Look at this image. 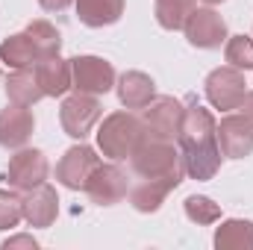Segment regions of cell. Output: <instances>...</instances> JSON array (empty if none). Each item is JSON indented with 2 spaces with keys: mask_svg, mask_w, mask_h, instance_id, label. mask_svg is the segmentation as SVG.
Returning a JSON list of instances; mask_svg holds the SVG:
<instances>
[{
  "mask_svg": "<svg viewBox=\"0 0 253 250\" xmlns=\"http://www.w3.org/2000/svg\"><path fill=\"white\" fill-rule=\"evenodd\" d=\"M24 221V197L0 188V230H12Z\"/></svg>",
  "mask_w": 253,
  "mask_h": 250,
  "instance_id": "26",
  "label": "cell"
},
{
  "mask_svg": "<svg viewBox=\"0 0 253 250\" xmlns=\"http://www.w3.org/2000/svg\"><path fill=\"white\" fill-rule=\"evenodd\" d=\"M47 174H50V165H47V156L42 150H36V147H18V153L9 159L6 183L15 191H30V188L47 183Z\"/></svg>",
  "mask_w": 253,
  "mask_h": 250,
  "instance_id": "7",
  "label": "cell"
},
{
  "mask_svg": "<svg viewBox=\"0 0 253 250\" xmlns=\"http://www.w3.org/2000/svg\"><path fill=\"white\" fill-rule=\"evenodd\" d=\"M156 97V83L144 71H124L118 80V100L126 109H144Z\"/></svg>",
  "mask_w": 253,
  "mask_h": 250,
  "instance_id": "16",
  "label": "cell"
},
{
  "mask_svg": "<svg viewBox=\"0 0 253 250\" xmlns=\"http://www.w3.org/2000/svg\"><path fill=\"white\" fill-rule=\"evenodd\" d=\"M183 33L191 47L200 50H215L227 42V21L212 9V6H194L191 15L183 24Z\"/></svg>",
  "mask_w": 253,
  "mask_h": 250,
  "instance_id": "6",
  "label": "cell"
},
{
  "mask_svg": "<svg viewBox=\"0 0 253 250\" xmlns=\"http://www.w3.org/2000/svg\"><path fill=\"white\" fill-rule=\"evenodd\" d=\"M97 165H100L97 150L80 141V144L68 147L62 153V159L56 165V180L71 191H85V183H88V177L94 174Z\"/></svg>",
  "mask_w": 253,
  "mask_h": 250,
  "instance_id": "10",
  "label": "cell"
},
{
  "mask_svg": "<svg viewBox=\"0 0 253 250\" xmlns=\"http://www.w3.org/2000/svg\"><path fill=\"white\" fill-rule=\"evenodd\" d=\"M36 129V118L30 112V106L21 103H9L6 109H0V147L6 150H18L30 141Z\"/></svg>",
  "mask_w": 253,
  "mask_h": 250,
  "instance_id": "13",
  "label": "cell"
},
{
  "mask_svg": "<svg viewBox=\"0 0 253 250\" xmlns=\"http://www.w3.org/2000/svg\"><path fill=\"white\" fill-rule=\"evenodd\" d=\"M71 3H74V0H39V6H42L44 12H65Z\"/></svg>",
  "mask_w": 253,
  "mask_h": 250,
  "instance_id": "28",
  "label": "cell"
},
{
  "mask_svg": "<svg viewBox=\"0 0 253 250\" xmlns=\"http://www.w3.org/2000/svg\"><path fill=\"white\" fill-rule=\"evenodd\" d=\"M177 186V180H141L135 188H129V203L135 212H156Z\"/></svg>",
  "mask_w": 253,
  "mask_h": 250,
  "instance_id": "18",
  "label": "cell"
},
{
  "mask_svg": "<svg viewBox=\"0 0 253 250\" xmlns=\"http://www.w3.org/2000/svg\"><path fill=\"white\" fill-rule=\"evenodd\" d=\"M59 215V197H56V188L42 183V186L24 191V221L30 227H39V230H47Z\"/></svg>",
  "mask_w": 253,
  "mask_h": 250,
  "instance_id": "14",
  "label": "cell"
},
{
  "mask_svg": "<svg viewBox=\"0 0 253 250\" xmlns=\"http://www.w3.org/2000/svg\"><path fill=\"white\" fill-rule=\"evenodd\" d=\"M218 147L227 159H245L253 153V124L245 115H224L218 124Z\"/></svg>",
  "mask_w": 253,
  "mask_h": 250,
  "instance_id": "12",
  "label": "cell"
},
{
  "mask_svg": "<svg viewBox=\"0 0 253 250\" xmlns=\"http://www.w3.org/2000/svg\"><path fill=\"white\" fill-rule=\"evenodd\" d=\"M194 0H156V21L162 30H183Z\"/></svg>",
  "mask_w": 253,
  "mask_h": 250,
  "instance_id": "23",
  "label": "cell"
},
{
  "mask_svg": "<svg viewBox=\"0 0 253 250\" xmlns=\"http://www.w3.org/2000/svg\"><path fill=\"white\" fill-rule=\"evenodd\" d=\"M129 168L141 180H177L183 183V153L174 147V141L165 138H144L135 153L129 156Z\"/></svg>",
  "mask_w": 253,
  "mask_h": 250,
  "instance_id": "2",
  "label": "cell"
},
{
  "mask_svg": "<svg viewBox=\"0 0 253 250\" xmlns=\"http://www.w3.org/2000/svg\"><path fill=\"white\" fill-rule=\"evenodd\" d=\"M224 59L239 71H253V39L251 36H227Z\"/></svg>",
  "mask_w": 253,
  "mask_h": 250,
  "instance_id": "24",
  "label": "cell"
},
{
  "mask_svg": "<svg viewBox=\"0 0 253 250\" xmlns=\"http://www.w3.org/2000/svg\"><path fill=\"white\" fill-rule=\"evenodd\" d=\"M126 191H129L126 171L118 168L115 162H106V165L100 162L94 168V174L88 177V183H85V194L97 206H115V203H121L126 197Z\"/></svg>",
  "mask_w": 253,
  "mask_h": 250,
  "instance_id": "11",
  "label": "cell"
},
{
  "mask_svg": "<svg viewBox=\"0 0 253 250\" xmlns=\"http://www.w3.org/2000/svg\"><path fill=\"white\" fill-rule=\"evenodd\" d=\"M3 250H15V248H27V250H36L39 248V242L33 239V236H12V239H6L3 245H0Z\"/></svg>",
  "mask_w": 253,
  "mask_h": 250,
  "instance_id": "27",
  "label": "cell"
},
{
  "mask_svg": "<svg viewBox=\"0 0 253 250\" xmlns=\"http://www.w3.org/2000/svg\"><path fill=\"white\" fill-rule=\"evenodd\" d=\"M24 33L33 39V44H36V50H39V59H42V56H53V53H59V47H62V33H59L50 21H30Z\"/></svg>",
  "mask_w": 253,
  "mask_h": 250,
  "instance_id": "22",
  "label": "cell"
},
{
  "mask_svg": "<svg viewBox=\"0 0 253 250\" xmlns=\"http://www.w3.org/2000/svg\"><path fill=\"white\" fill-rule=\"evenodd\" d=\"M206 100L221 109V112H233L239 109V103L245 100L248 94V83H245V71L233 68V65H224V68H215L209 77H206Z\"/></svg>",
  "mask_w": 253,
  "mask_h": 250,
  "instance_id": "5",
  "label": "cell"
},
{
  "mask_svg": "<svg viewBox=\"0 0 253 250\" xmlns=\"http://www.w3.org/2000/svg\"><path fill=\"white\" fill-rule=\"evenodd\" d=\"M183 206H186L189 221H194V224H215V221H221V206L212 197H206V194H191V197H186Z\"/></svg>",
  "mask_w": 253,
  "mask_h": 250,
  "instance_id": "25",
  "label": "cell"
},
{
  "mask_svg": "<svg viewBox=\"0 0 253 250\" xmlns=\"http://www.w3.org/2000/svg\"><path fill=\"white\" fill-rule=\"evenodd\" d=\"M71 83H74V91L106 94L109 88H115V68L100 56H74L71 59Z\"/></svg>",
  "mask_w": 253,
  "mask_h": 250,
  "instance_id": "8",
  "label": "cell"
},
{
  "mask_svg": "<svg viewBox=\"0 0 253 250\" xmlns=\"http://www.w3.org/2000/svg\"><path fill=\"white\" fill-rule=\"evenodd\" d=\"M144 138H147V126L132 112H112L97 126V150L112 162L129 159Z\"/></svg>",
  "mask_w": 253,
  "mask_h": 250,
  "instance_id": "3",
  "label": "cell"
},
{
  "mask_svg": "<svg viewBox=\"0 0 253 250\" xmlns=\"http://www.w3.org/2000/svg\"><path fill=\"white\" fill-rule=\"evenodd\" d=\"M180 153H183V168L191 180L206 183L221 171V147H218V124L206 106L197 103V97L186 100L183 124H180Z\"/></svg>",
  "mask_w": 253,
  "mask_h": 250,
  "instance_id": "1",
  "label": "cell"
},
{
  "mask_svg": "<svg viewBox=\"0 0 253 250\" xmlns=\"http://www.w3.org/2000/svg\"><path fill=\"white\" fill-rule=\"evenodd\" d=\"M203 3H209V6H215V3H224V0H203Z\"/></svg>",
  "mask_w": 253,
  "mask_h": 250,
  "instance_id": "30",
  "label": "cell"
},
{
  "mask_svg": "<svg viewBox=\"0 0 253 250\" xmlns=\"http://www.w3.org/2000/svg\"><path fill=\"white\" fill-rule=\"evenodd\" d=\"M0 62L15 68V71L18 68H33L39 62V50H36V44L27 33H15L0 44Z\"/></svg>",
  "mask_w": 253,
  "mask_h": 250,
  "instance_id": "21",
  "label": "cell"
},
{
  "mask_svg": "<svg viewBox=\"0 0 253 250\" xmlns=\"http://www.w3.org/2000/svg\"><path fill=\"white\" fill-rule=\"evenodd\" d=\"M6 94L12 103H21V106H33L44 97L42 85H39V77H36V68H18L15 74H9L6 80Z\"/></svg>",
  "mask_w": 253,
  "mask_h": 250,
  "instance_id": "19",
  "label": "cell"
},
{
  "mask_svg": "<svg viewBox=\"0 0 253 250\" xmlns=\"http://www.w3.org/2000/svg\"><path fill=\"white\" fill-rule=\"evenodd\" d=\"M100 115H103V106L97 103V94L74 91V94L65 97L62 106H59V124H62L65 135H71L77 141H83L94 129V124L100 121Z\"/></svg>",
  "mask_w": 253,
  "mask_h": 250,
  "instance_id": "4",
  "label": "cell"
},
{
  "mask_svg": "<svg viewBox=\"0 0 253 250\" xmlns=\"http://www.w3.org/2000/svg\"><path fill=\"white\" fill-rule=\"evenodd\" d=\"M215 248L218 250H253V221L245 218H227L215 230Z\"/></svg>",
  "mask_w": 253,
  "mask_h": 250,
  "instance_id": "20",
  "label": "cell"
},
{
  "mask_svg": "<svg viewBox=\"0 0 253 250\" xmlns=\"http://www.w3.org/2000/svg\"><path fill=\"white\" fill-rule=\"evenodd\" d=\"M183 112H186V103L183 100H177V97H153L144 106V115H141V121L147 126V135L150 138L174 141L180 135Z\"/></svg>",
  "mask_w": 253,
  "mask_h": 250,
  "instance_id": "9",
  "label": "cell"
},
{
  "mask_svg": "<svg viewBox=\"0 0 253 250\" xmlns=\"http://www.w3.org/2000/svg\"><path fill=\"white\" fill-rule=\"evenodd\" d=\"M239 109H242V115H245V118L253 124V91H248V94H245V100L239 103Z\"/></svg>",
  "mask_w": 253,
  "mask_h": 250,
  "instance_id": "29",
  "label": "cell"
},
{
  "mask_svg": "<svg viewBox=\"0 0 253 250\" xmlns=\"http://www.w3.org/2000/svg\"><path fill=\"white\" fill-rule=\"evenodd\" d=\"M74 6H77V18L94 30L118 24L124 15V0H74Z\"/></svg>",
  "mask_w": 253,
  "mask_h": 250,
  "instance_id": "17",
  "label": "cell"
},
{
  "mask_svg": "<svg viewBox=\"0 0 253 250\" xmlns=\"http://www.w3.org/2000/svg\"><path fill=\"white\" fill-rule=\"evenodd\" d=\"M33 68H36V77H39V85H42L44 97H65L68 88H74V83H71V59H62L59 53L42 56Z\"/></svg>",
  "mask_w": 253,
  "mask_h": 250,
  "instance_id": "15",
  "label": "cell"
}]
</instances>
